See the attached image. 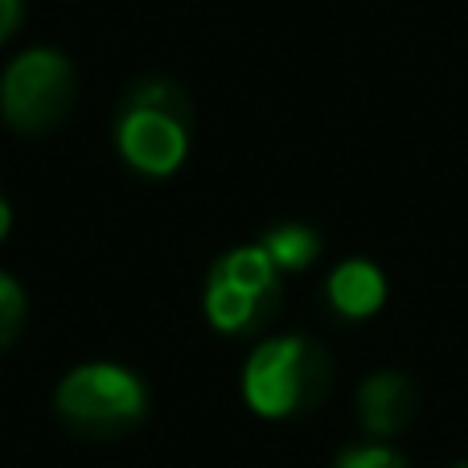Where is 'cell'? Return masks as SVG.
I'll return each instance as SVG.
<instances>
[{"instance_id": "9", "label": "cell", "mask_w": 468, "mask_h": 468, "mask_svg": "<svg viewBox=\"0 0 468 468\" xmlns=\"http://www.w3.org/2000/svg\"><path fill=\"white\" fill-rule=\"evenodd\" d=\"M21 321H25V296H21V288H16V280L0 275V349L16 341V333H21Z\"/></svg>"}, {"instance_id": "8", "label": "cell", "mask_w": 468, "mask_h": 468, "mask_svg": "<svg viewBox=\"0 0 468 468\" xmlns=\"http://www.w3.org/2000/svg\"><path fill=\"white\" fill-rule=\"evenodd\" d=\"M263 250L271 255V263L280 271H300V267H308L316 259L321 242H316V234L308 227H275V230H267Z\"/></svg>"}, {"instance_id": "11", "label": "cell", "mask_w": 468, "mask_h": 468, "mask_svg": "<svg viewBox=\"0 0 468 468\" xmlns=\"http://www.w3.org/2000/svg\"><path fill=\"white\" fill-rule=\"evenodd\" d=\"M16 21H21V0H0V41L16 29Z\"/></svg>"}, {"instance_id": "12", "label": "cell", "mask_w": 468, "mask_h": 468, "mask_svg": "<svg viewBox=\"0 0 468 468\" xmlns=\"http://www.w3.org/2000/svg\"><path fill=\"white\" fill-rule=\"evenodd\" d=\"M5 234H8V206L0 202V239H5Z\"/></svg>"}, {"instance_id": "5", "label": "cell", "mask_w": 468, "mask_h": 468, "mask_svg": "<svg viewBox=\"0 0 468 468\" xmlns=\"http://www.w3.org/2000/svg\"><path fill=\"white\" fill-rule=\"evenodd\" d=\"M357 411L374 436H395L415 411V387L403 374H374L357 395Z\"/></svg>"}, {"instance_id": "2", "label": "cell", "mask_w": 468, "mask_h": 468, "mask_svg": "<svg viewBox=\"0 0 468 468\" xmlns=\"http://www.w3.org/2000/svg\"><path fill=\"white\" fill-rule=\"evenodd\" d=\"M324 387H329V357L304 337H275L259 346L242 374L250 407L271 420L313 407Z\"/></svg>"}, {"instance_id": "4", "label": "cell", "mask_w": 468, "mask_h": 468, "mask_svg": "<svg viewBox=\"0 0 468 468\" xmlns=\"http://www.w3.org/2000/svg\"><path fill=\"white\" fill-rule=\"evenodd\" d=\"M74 103V70L54 49H29L5 74L0 87V112L25 136L49 132L66 120Z\"/></svg>"}, {"instance_id": "13", "label": "cell", "mask_w": 468, "mask_h": 468, "mask_svg": "<svg viewBox=\"0 0 468 468\" xmlns=\"http://www.w3.org/2000/svg\"><path fill=\"white\" fill-rule=\"evenodd\" d=\"M452 468H468V461H464V464H452Z\"/></svg>"}, {"instance_id": "10", "label": "cell", "mask_w": 468, "mask_h": 468, "mask_svg": "<svg viewBox=\"0 0 468 468\" xmlns=\"http://www.w3.org/2000/svg\"><path fill=\"white\" fill-rule=\"evenodd\" d=\"M337 468H403V461H399L390 448L370 444V448H354V452H346L337 461Z\"/></svg>"}, {"instance_id": "6", "label": "cell", "mask_w": 468, "mask_h": 468, "mask_svg": "<svg viewBox=\"0 0 468 468\" xmlns=\"http://www.w3.org/2000/svg\"><path fill=\"white\" fill-rule=\"evenodd\" d=\"M271 308H275V296H259V292L239 288V283L222 280V275H210V288H206V313H210V321L218 324L222 333L259 329Z\"/></svg>"}, {"instance_id": "1", "label": "cell", "mask_w": 468, "mask_h": 468, "mask_svg": "<svg viewBox=\"0 0 468 468\" xmlns=\"http://www.w3.org/2000/svg\"><path fill=\"white\" fill-rule=\"evenodd\" d=\"M189 148V99L169 79H148L120 112V153L148 177H169Z\"/></svg>"}, {"instance_id": "7", "label": "cell", "mask_w": 468, "mask_h": 468, "mask_svg": "<svg viewBox=\"0 0 468 468\" xmlns=\"http://www.w3.org/2000/svg\"><path fill=\"white\" fill-rule=\"evenodd\" d=\"M329 300L341 316H370L382 308L387 300V280L378 275V267L366 263V259H349L337 271L329 275Z\"/></svg>"}, {"instance_id": "3", "label": "cell", "mask_w": 468, "mask_h": 468, "mask_svg": "<svg viewBox=\"0 0 468 468\" xmlns=\"http://www.w3.org/2000/svg\"><path fill=\"white\" fill-rule=\"evenodd\" d=\"M58 415L82 436H120L144 415V387L123 366H79L58 387Z\"/></svg>"}]
</instances>
